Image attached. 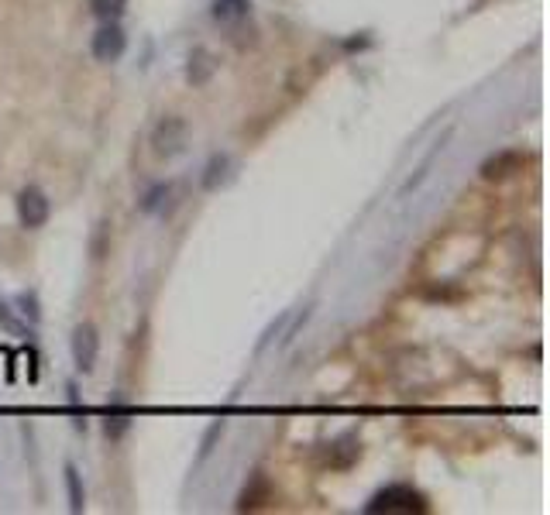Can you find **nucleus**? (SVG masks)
I'll list each match as a JSON object with an SVG mask.
<instances>
[{
    "label": "nucleus",
    "instance_id": "f257e3e1",
    "mask_svg": "<svg viewBox=\"0 0 550 515\" xmlns=\"http://www.w3.org/2000/svg\"><path fill=\"white\" fill-rule=\"evenodd\" d=\"M14 213H18V224L25 227V231H38V227H45L52 217L49 193H45L42 186H35V182H28V186L18 189V196H14Z\"/></svg>",
    "mask_w": 550,
    "mask_h": 515
},
{
    "label": "nucleus",
    "instance_id": "f03ea898",
    "mask_svg": "<svg viewBox=\"0 0 550 515\" xmlns=\"http://www.w3.org/2000/svg\"><path fill=\"white\" fill-rule=\"evenodd\" d=\"M365 512H427V498L420 495L413 485H385L368 498Z\"/></svg>",
    "mask_w": 550,
    "mask_h": 515
},
{
    "label": "nucleus",
    "instance_id": "7ed1b4c3",
    "mask_svg": "<svg viewBox=\"0 0 550 515\" xmlns=\"http://www.w3.org/2000/svg\"><path fill=\"white\" fill-rule=\"evenodd\" d=\"M186 138H190V128L179 114H165L152 131V152L159 158H176L186 152Z\"/></svg>",
    "mask_w": 550,
    "mask_h": 515
},
{
    "label": "nucleus",
    "instance_id": "20e7f679",
    "mask_svg": "<svg viewBox=\"0 0 550 515\" xmlns=\"http://www.w3.org/2000/svg\"><path fill=\"white\" fill-rule=\"evenodd\" d=\"M124 52H128V35H124L121 21H100V28L93 31V38H90L93 59L110 66V62H117Z\"/></svg>",
    "mask_w": 550,
    "mask_h": 515
},
{
    "label": "nucleus",
    "instance_id": "39448f33",
    "mask_svg": "<svg viewBox=\"0 0 550 515\" xmlns=\"http://www.w3.org/2000/svg\"><path fill=\"white\" fill-rule=\"evenodd\" d=\"M69 354H73V364L80 375H90L97 368V358H100V334L93 323H80L69 337Z\"/></svg>",
    "mask_w": 550,
    "mask_h": 515
},
{
    "label": "nucleus",
    "instance_id": "423d86ee",
    "mask_svg": "<svg viewBox=\"0 0 550 515\" xmlns=\"http://www.w3.org/2000/svg\"><path fill=\"white\" fill-rule=\"evenodd\" d=\"M526 165H530V155L526 152H520V148H502V152L485 158L478 172H482L485 182H506V179L520 176Z\"/></svg>",
    "mask_w": 550,
    "mask_h": 515
},
{
    "label": "nucleus",
    "instance_id": "0eeeda50",
    "mask_svg": "<svg viewBox=\"0 0 550 515\" xmlns=\"http://www.w3.org/2000/svg\"><path fill=\"white\" fill-rule=\"evenodd\" d=\"M217 73V59L214 52L207 49H193L190 52V66H186V79H190L193 86H207L210 79Z\"/></svg>",
    "mask_w": 550,
    "mask_h": 515
},
{
    "label": "nucleus",
    "instance_id": "6e6552de",
    "mask_svg": "<svg viewBox=\"0 0 550 515\" xmlns=\"http://www.w3.org/2000/svg\"><path fill=\"white\" fill-rule=\"evenodd\" d=\"M210 14H214V21H220V25H238V21H245L251 14V0H214Z\"/></svg>",
    "mask_w": 550,
    "mask_h": 515
},
{
    "label": "nucleus",
    "instance_id": "1a4fd4ad",
    "mask_svg": "<svg viewBox=\"0 0 550 515\" xmlns=\"http://www.w3.org/2000/svg\"><path fill=\"white\" fill-rule=\"evenodd\" d=\"M0 330H7V334L18 337V340H31V337H35V327L21 320L18 309H11V303H7L4 296H0Z\"/></svg>",
    "mask_w": 550,
    "mask_h": 515
},
{
    "label": "nucleus",
    "instance_id": "9d476101",
    "mask_svg": "<svg viewBox=\"0 0 550 515\" xmlns=\"http://www.w3.org/2000/svg\"><path fill=\"white\" fill-rule=\"evenodd\" d=\"M447 138H451V131H447V134H444V138H440V141H437V145H434V148H430V155H427V158H423V162H420V169H416V176H410V179H406V182H403V189H399V196H410V193H413V189H416V186H420V182H423V179H427L430 165H434V162H437V155H440V152H444V141H447Z\"/></svg>",
    "mask_w": 550,
    "mask_h": 515
},
{
    "label": "nucleus",
    "instance_id": "9b49d317",
    "mask_svg": "<svg viewBox=\"0 0 550 515\" xmlns=\"http://www.w3.org/2000/svg\"><path fill=\"white\" fill-rule=\"evenodd\" d=\"M227 169H231V155H214V158L207 162V169H203L200 186H203V189H217L220 182L227 179Z\"/></svg>",
    "mask_w": 550,
    "mask_h": 515
},
{
    "label": "nucleus",
    "instance_id": "f8f14e48",
    "mask_svg": "<svg viewBox=\"0 0 550 515\" xmlns=\"http://www.w3.org/2000/svg\"><path fill=\"white\" fill-rule=\"evenodd\" d=\"M66 491H69V509L83 512L86 509V491H83L80 467H76V464H66Z\"/></svg>",
    "mask_w": 550,
    "mask_h": 515
},
{
    "label": "nucleus",
    "instance_id": "ddd939ff",
    "mask_svg": "<svg viewBox=\"0 0 550 515\" xmlns=\"http://www.w3.org/2000/svg\"><path fill=\"white\" fill-rule=\"evenodd\" d=\"M128 11V0H90V14L97 21H121Z\"/></svg>",
    "mask_w": 550,
    "mask_h": 515
},
{
    "label": "nucleus",
    "instance_id": "4468645a",
    "mask_svg": "<svg viewBox=\"0 0 550 515\" xmlns=\"http://www.w3.org/2000/svg\"><path fill=\"white\" fill-rule=\"evenodd\" d=\"M293 320V309H282L279 316H275V320L269 323V327L262 330V337H258V344H255V354H262L265 347L269 344H275V337H282V330H286V323Z\"/></svg>",
    "mask_w": 550,
    "mask_h": 515
},
{
    "label": "nucleus",
    "instance_id": "2eb2a0df",
    "mask_svg": "<svg viewBox=\"0 0 550 515\" xmlns=\"http://www.w3.org/2000/svg\"><path fill=\"white\" fill-rule=\"evenodd\" d=\"M172 196V182H155L152 189H148L145 196H141V213H159L162 210V203Z\"/></svg>",
    "mask_w": 550,
    "mask_h": 515
},
{
    "label": "nucleus",
    "instance_id": "dca6fc26",
    "mask_svg": "<svg viewBox=\"0 0 550 515\" xmlns=\"http://www.w3.org/2000/svg\"><path fill=\"white\" fill-rule=\"evenodd\" d=\"M220 437H224V419H217V423L207 426V433H203V440H200V457H196V464H203L210 454H214V447H217Z\"/></svg>",
    "mask_w": 550,
    "mask_h": 515
},
{
    "label": "nucleus",
    "instance_id": "f3484780",
    "mask_svg": "<svg viewBox=\"0 0 550 515\" xmlns=\"http://www.w3.org/2000/svg\"><path fill=\"white\" fill-rule=\"evenodd\" d=\"M107 234H110V220H100L97 231H93V241H90L93 261H104L107 258Z\"/></svg>",
    "mask_w": 550,
    "mask_h": 515
},
{
    "label": "nucleus",
    "instance_id": "a211bd4d",
    "mask_svg": "<svg viewBox=\"0 0 550 515\" xmlns=\"http://www.w3.org/2000/svg\"><path fill=\"white\" fill-rule=\"evenodd\" d=\"M18 313H25L28 316V323L31 327H38L42 323V309H38V292H21L18 296Z\"/></svg>",
    "mask_w": 550,
    "mask_h": 515
},
{
    "label": "nucleus",
    "instance_id": "6ab92c4d",
    "mask_svg": "<svg viewBox=\"0 0 550 515\" xmlns=\"http://www.w3.org/2000/svg\"><path fill=\"white\" fill-rule=\"evenodd\" d=\"M258 495H269V485H265V478H255V485L245 488V495H241V502H238V509H258Z\"/></svg>",
    "mask_w": 550,
    "mask_h": 515
}]
</instances>
